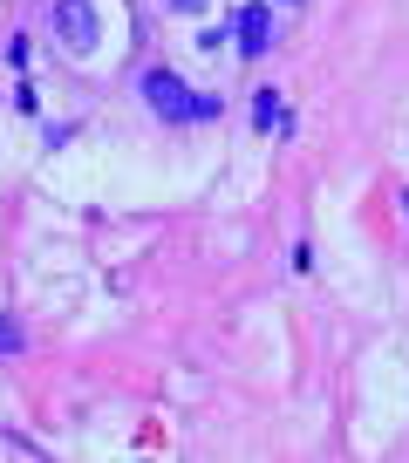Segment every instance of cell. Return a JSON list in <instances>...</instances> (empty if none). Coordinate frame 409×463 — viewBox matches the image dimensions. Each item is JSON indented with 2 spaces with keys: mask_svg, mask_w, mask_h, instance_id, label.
Masks as SVG:
<instances>
[{
  "mask_svg": "<svg viewBox=\"0 0 409 463\" xmlns=\"http://www.w3.org/2000/svg\"><path fill=\"white\" fill-rule=\"evenodd\" d=\"M7 347H21V334L7 327V320H0V354H7Z\"/></svg>",
  "mask_w": 409,
  "mask_h": 463,
  "instance_id": "cell-4",
  "label": "cell"
},
{
  "mask_svg": "<svg viewBox=\"0 0 409 463\" xmlns=\"http://www.w3.org/2000/svg\"><path fill=\"white\" fill-rule=\"evenodd\" d=\"M89 34H96V14H89L82 0H62V42H69V48H89Z\"/></svg>",
  "mask_w": 409,
  "mask_h": 463,
  "instance_id": "cell-3",
  "label": "cell"
},
{
  "mask_svg": "<svg viewBox=\"0 0 409 463\" xmlns=\"http://www.w3.org/2000/svg\"><path fill=\"white\" fill-rule=\"evenodd\" d=\"M144 96H150V109L171 116V123H191V116H204V102L191 96V89L177 82L171 69H150V75H144Z\"/></svg>",
  "mask_w": 409,
  "mask_h": 463,
  "instance_id": "cell-1",
  "label": "cell"
},
{
  "mask_svg": "<svg viewBox=\"0 0 409 463\" xmlns=\"http://www.w3.org/2000/svg\"><path fill=\"white\" fill-rule=\"evenodd\" d=\"M266 28H273V14H266V7H239V21H233V34H239V48H246V55H260V48H266Z\"/></svg>",
  "mask_w": 409,
  "mask_h": 463,
  "instance_id": "cell-2",
  "label": "cell"
}]
</instances>
